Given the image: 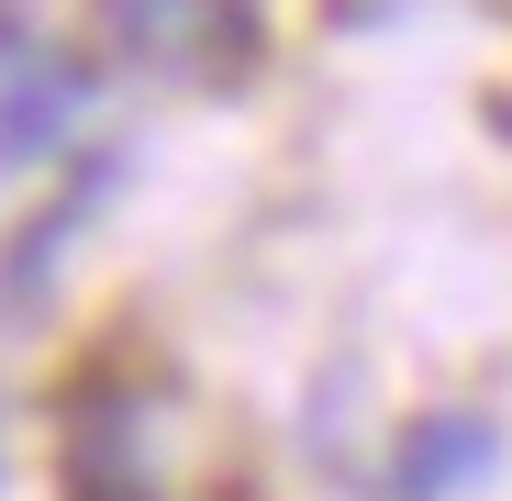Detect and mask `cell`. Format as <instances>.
I'll return each mask as SVG.
<instances>
[{"mask_svg": "<svg viewBox=\"0 0 512 501\" xmlns=\"http://www.w3.org/2000/svg\"><path fill=\"white\" fill-rule=\"evenodd\" d=\"M112 190H123V156H78V179H67V190H56V201L12 234V268H0V290H12V301H34V290H45V268H56V245L90 223Z\"/></svg>", "mask_w": 512, "mask_h": 501, "instance_id": "3", "label": "cell"}, {"mask_svg": "<svg viewBox=\"0 0 512 501\" xmlns=\"http://www.w3.org/2000/svg\"><path fill=\"white\" fill-rule=\"evenodd\" d=\"M90 90H101V78L78 67V56L34 45L23 23H0V167L56 156V145H67V123L90 112Z\"/></svg>", "mask_w": 512, "mask_h": 501, "instance_id": "2", "label": "cell"}, {"mask_svg": "<svg viewBox=\"0 0 512 501\" xmlns=\"http://www.w3.org/2000/svg\"><path fill=\"white\" fill-rule=\"evenodd\" d=\"M490 468H501V435L479 412H435V424L412 435V457H401V501H446V490H468Z\"/></svg>", "mask_w": 512, "mask_h": 501, "instance_id": "4", "label": "cell"}, {"mask_svg": "<svg viewBox=\"0 0 512 501\" xmlns=\"http://www.w3.org/2000/svg\"><path fill=\"white\" fill-rule=\"evenodd\" d=\"M101 45L123 67L190 78V90L268 78V12H256V0H101Z\"/></svg>", "mask_w": 512, "mask_h": 501, "instance_id": "1", "label": "cell"}]
</instances>
